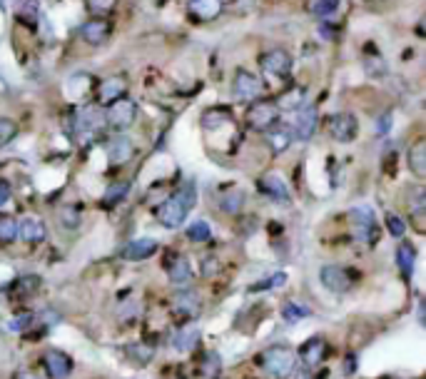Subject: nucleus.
Masks as SVG:
<instances>
[{
    "mask_svg": "<svg viewBox=\"0 0 426 379\" xmlns=\"http://www.w3.org/2000/svg\"><path fill=\"white\" fill-rule=\"evenodd\" d=\"M10 197V185L8 183H0V205H5Z\"/></svg>",
    "mask_w": 426,
    "mask_h": 379,
    "instance_id": "obj_46",
    "label": "nucleus"
},
{
    "mask_svg": "<svg viewBox=\"0 0 426 379\" xmlns=\"http://www.w3.org/2000/svg\"><path fill=\"white\" fill-rule=\"evenodd\" d=\"M364 70H367V75H372V78H382V75H387L389 65L377 50H372L369 55H364Z\"/></svg>",
    "mask_w": 426,
    "mask_h": 379,
    "instance_id": "obj_32",
    "label": "nucleus"
},
{
    "mask_svg": "<svg viewBox=\"0 0 426 379\" xmlns=\"http://www.w3.org/2000/svg\"><path fill=\"white\" fill-rule=\"evenodd\" d=\"M227 123H232V113L225 108H210L202 115V128L205 130H220Z\"/></svg>",
    "mask_w": 426,
    "mask_h": 379,
    "instance_id": "obj_26",
    "label": "nucleus"
},
{
    "mask_svg": "<svg viewBox=\"0 0 426 379\" xmlns=\"http://www.w3.org/2000/svg\"><path fill=\"white\" fill-rule=\"evenodd\" d=\"M409 168L417 178H424L426 175V143L424 140H417L409 150Z\"/></svg>",
    "mask_w": 426,
    "mask_h": 379,
    "instance_id": "obj_24",
    "label": "nucleus"
},
{
    "mask_svg": "<svg viewBox=\"0 0 426 379\" xmlns=\"http://www.w3.org/2000/svg\"><path fill=\"white\" fill-rule=\"evenodd\" d=\"M317 123H319V115H317V108L314 105H302V108L297 110V115H294V138L297 140H309L314 138V133H317Z\"/></svg>",
    "mask_w": 426,
    "mask_h": 379,
    "instance_id": "obj_10",
    "label": "nucleus"
},
{
    "mask_svg": "<svg viewBox=\"0 0 426 379\" xmlns=\"http://www.w3.org/2000/svg\"><path fill=\"white\" fill-rule=\"evenodd\" d=\"M18 240V222L10 215H0V242L10 245V242Z\"/></svg>",
    "mask_w": 426,
    "mask_h": 379,
    "instance_id": "obj_33",
    "label": "nucleus"
},
{
    "mask_svg": "<svg viewBox=\"0 0 426 379\" xmlns=\"http://www.w3.org/2000/svg\"><path fill=\"white\" fill-rule=\"evenodd\" d=\"M110 35V23L105 18H90L80 25V38L88 45H103Z\"/></svg>",
    "mask_w": 426,
    "mask_h": 379,
    "instance_id": "obj_14",
    "label": "nucleus"
},
{
    "mask_svg": "<svg viewBox=\"0 0 426 379\" xmlns=\"http://www.w3.org/2000/svg\"><path fill=\"white\" fill-rule=\"evenodd\" d=\"M222 5H225L222 0H190L187 10H190L192 18L202 20V23H210V20H215L222 13Z\"/></svg>",
    "mask_w": 426,
    "mask_h": 379,
    "instance_id": "obj_17",
    "label": "nucleus"
},
{
    "mask_svg": "<svg viewBox=\"0 0 426 379\" xmlns=\"http://www.w3.org/2000/svg\"><path fill=\"white\" fill-rule=\"evenodd\" d=\"M294 130L292 125H280V128H270V133H267V145H270L272 150H275L277 155L280 153H287L289 145L294 143Z\"/></svg>",
    "mask_w": 426,
    "mask_h": 379,
    "instance_id": "obj_20",
    "label": "nucleus"
},
{
    "mask_svg": "<svg viewBox=\"0 0 426 379\" xmlns=\"http://www.w3.org/2000/svg\"><path fill=\"white\" fill-rule=\"evenodd\" d=\"M294 365H297V357L289 347L284 345H275L270 350H265L262 355V370L272 377H289L294 372Z\"/></svg>",
    "mask_w": 426,
    "mask_h": 379,
    "instance_id": "obj_1",
    "label": "nucleus"
},
{
    "mask_svg": "<svg viewBox=\"0 0 426 379\" xmlns=\"http://www.w3.org/2000/svg\"><path fill=\"white\" fill-rule=\"evenodd\" d=\"M197 342H200V330L190 327V330L177 332V337L172 340V345H175V350H180V352H190L197 347Z\"/></svg>",
    "mask_w": 426,
    "mask_h": 379,
    "instance_id": "obj_31",
    "label": "nucleus"
},
{
    "mask_svg": "<svg viewBox=\"0 0 426 379\" xmlns=\"http://www.w3.org/2000/svg\"><path fill=\"white\" fill-rule=\"evenodd\" d=\"M327 342L322 340V337H312V340H307L302 345V350H299V357H302V362L309 367V370H314V367H319L324 362V357H327Z\"/></svg>",
    "mask_w": 426,
    "mask_h": 379,
    "instance_id": "obj_15",
    "label": "nucleus"
},
{
    "mask_svg": "<svg viewBox=\"0 0 426 379\" xmlns=\"http://www.w3.org/2000/svg\"><path fill=\"white\" fill-rule=\"evenodd\" d=\"M18 138V125L10 118H0V148H5L8 143Z\"/></svg>",
    "mask_w": 426,
    "mask_h": 379,
    "instance_id": "obj_37",
    "label": "nucleus"
},
{
    "mask_svg": "<svg viewBox=\"0 0 426 379\" xmlns=\"http://www.w3.org/2000/svg\"><path fill=\"white\" fill-rule=\"evenodd\" d=\"M133 155H135V145H133V140H128L125 135H118V138H113L108 143V160L113 165L128 163Z\"/></svg>",
    "mask_w": 426,
    "mask_h": 379,
    "instance_id": "obj_18",
    "label": "nucleus"
},
{
    "mask_svg": "<svg viewBox=\"0 0 426 379\" xmlns=\"http://www.w3.org/2000/svg\"><path fill=\"white\" fill-rule=\"evenodd\" d=\"M157 240H152V237H140V240H133L128 242V245L123 247V257L130 262H138V260H147V257H152L157 252Z\"/></svg>",
    "mask_w": 426,
    "mask_h": 379,
    "instance_id": "obj_16",
    "label": "nucleus"
},
{
    "mask_svg": "<svg viewBox=\"0 0 426 379\" xmlns=\"http://www.w3.org/2000/svg\"><path fill=\"white\" fill-rule=\"evenodd\" d=\"M260 68L272 78H287L292 70V58L287 50H267L260 58Z\"/></svg>",
    "mask_w": 426,
    "mask_h": 379,
    "instance_id": "obj_11",
    "label": "nucleus"
},
{
    "mask_svg": "<svg viewBox=\"0 0 426 379\" xmlns=\"http://www.w3.org/2000/svg\"><path fill=\"white\" fill-rule=\"evenodd\" d=\"M128 355L135 357L140 365H147V362L152 360V355H155V352H152V347H145V345H130L128 347Z\"/></svg>",
    "mask_w": 426,
    "mask_h": 379,
    "instance_id": "obj_38",
    "label": "nucleus"
},
{
    "mask_svg": "<svg viewBox=\"0 0 426 379\" xmlns=\"http://www.w3.org/2000/svg\"><path fill=\"white\" fill-rule=\"evenodd\" d=\"M20 18L33 23V20L38 18V3H35V0H25V3L20 5Z\"/></svg>",
    "mask_w": 426,
    "mask_h": 379,
    "instance_id": "obj_42",
    "label": "nucleus"
},
{
    "mask_svg": "<svg viewBox=\"0 0 426 379\" xmlns=\"http://www.w3.org/2000/svg\"><path fill=\"white\" fill-rule=\"evenodd\" d=\"M187 212H190V210L185 207V202H182L177 195H172V197H167L162 205H157L155 215H157V220H160V225H165V227H180L182 222H185Z\"/></svg>",
    "mask_w": 426,
    "mask_h": 379,
    "instance_id": "obj_9",
    "label": "nucleus"
},
{
    "mask_svg": "<svg viewBox=\"0 0 426 379\" xmlns=\"http://www.w3.org/2000/svg\"><path fill=\"white\" fill-rule=\"evenodd\" d=\"M115 5H118V0H88V8L95 13V18H100V15H108Z\"/></svg>",
    "mask_w": 426,
    "mask_h": 379,
    "instance_id": "obj_39",
    "label": "nucleus"
},
{
    "mask_svg": "<svg viewBox=\"0 0 426 379\" xmlns=\"http://www.w3.org/2000/svg\"><path fill=\"white\" fill-rule=\"evenodd\" d=\"M327 130L337 143H352L359 135V123L352 113H337L327 120Z\"/></svg>",
    "mask_w": 426,
    "mask_h": 379,
    "instance_id": "obj_6",
    "label": "nucleus"
},
{
    "mask_svg": "<svg viewBox=\"0 0 426 379\" xmlns=\"http://www.w3.org/2000/svg\"><path fill=\"white\" fill-rule=\"evenodd\" d=\"M170 307H172V312L180 317V320H195V317L200 315V310H202V300H200V295H197V292L180 290V292H175V295H172Z\"/></svg>",
    "mask_w": 426,
    "mask_h": 379,
    "instance_id": "obj_7",
    "label": "nucleus"
},
{
    "mask_svg": "<svg viewBox=\"0 0 426 379\" xmlns=\"http://www.w3.org/2000/svg\"><path fill=\"white\" fill-rule=\"evenodd\" d=\"M307 10L314 18L327 20L339 10V0H307Z\"/></svg>",
    "mask_w": 426,
    "mask_h": 379,
    "instance_id": "obj_28",
    "label": "nucleus"
},
{
    "mask_svg": "<svg viewBox=\"0 0 426 379\" xmlns=\"http://www.w3.org/2000/svg\"><path fill=\"white\" fill-rule=\"evenodd\" d=\"M319 280H322V285L327 287V290L337 292V295L352 290V285H354L352 275H349L347 267H342V265H324L322 270H319Z\"/></svg>",
    "mask_w": 426,
    "mask_h": 379,
    "instance_id": "obj_8",
    "label": "nucleus"
},
{
    "mask_svg": "<svg viewBox=\"0 0 426 379\" xmlns=\"http://www.w3.org/2000/svg\"><path fill=\"white\" fill-rule=\"evenodd\" d=\"M60 222H63L68 230H75V227L80 225V212L78 207H65L63 212H60Z\"/></svg>",
    "mask_w": 426,
    "mask_h": 379,
    "instance_id": "obj_40",
    "label": "nucleus"
},
{
    "mask_svg": "<svg viewBox=\"0 0 426 379\" xmlns=\"http://www.w3.org/2000/svg\"><path fill=\"white\" fill-rule=\"evenodd\" d=\"M260 188L265 195H270L272 200L277 202H289V188L284 180H280L277 175H265V178H260Z\"/></svg>",
    "mask_w": 426,
    "mask_h": 379,
    "instance_id": "obj_22",
    "label": "nucleus"
},
{
    "mask_svg": "<svg viewBox=\"0 0 426 379\" xmlns=\"http://www.w3.org/2000/svg\"><path fill=\"white\" fill-rule=\"evenodd\" d=\"M232 93L240 103H255L265 93V85L257 75L247 73V70H237L235 80H232Z\"/></svg>",
    "mask_w": 426,
    "mask_h": 379,
    "instance_id": "obj_4",
    "label": "nucleus"
},
{
    "mask_svg": "<svg viewBox=\"0 0 426 379\" xmlns=\"http://www.w3.org/2000/svg\"><path fill=\"white\" fill-rule=\"evenodd\" d=\"M397 265H399V270H402L404 275L412 277L414 265H417V250H414L412 242H402V245H399V250H397Z\"/></svg>",
    "mask_w": 426,
    "mask_h": 379,
    "instance_id": "obj_25",
    "label": "nucleus"
},
{
    "mask_svg": "<svg viewBox=\"0 0 426 379\" xmlns=\"http://www.w3.org/2000/svg\"><path fill=\"white\" fill-rule=\"evenodd\" d=\"M43 367L50 379H68L73 372V360L60 350H48L43 355Z\"/></svg>",
    "mask_w": 426,
    "mask_h": 379,
    "instance_id": "obj_12",
    "label": "nucleus"
},
{
    "mask_svg": "<svg viewBox=\"0 0 426 379\" xmlns=\"http://www.w3.org/2000/svg\"><path fill=\"white\" fill-rule=\"evenodd\" d=\"M167 275H170V280L175 282V285H187V282L192 280V267H190V260L182 255H177L175 260L167 265Z\"/></svg>",
    "mask_w": 426,
    "mask_h": 379,
    "instance_id": "obj_23",
    "label": "nucleus"
},
{
    "mask_svg": "<svg viewBox=\"0 0 426 379\" xmlns=\"http://www.w3.org/2000/svg\"><path fill=\"white\" fill-rule=\"evenodd\" d=\"M30 322H33V315H30V312H25V315L15 317V320L10 322V330H13V332H23L25 327H30Z\"/></svg>",
    "mask_w": 426,
    "mask_h": 379,
    "instance_id": "obj_45",
    "label": "nucleus"
},
{
    "mask_svg": "<svg viewBox=\"0 0 426 379\" xmlns=\"http://www.w3.org/2000/svg\"><path fill=\"white\" fill-rule=\"evenodd\" d=\"M15 379H40L35 372H30V370H20L18 375H15Z\"/></svg>",
    "mask_w": 426,
    "mask_h": 379,
    "instance_id": "obj_48",
    "label": "nucleus"
},
{
    "mask_svg": "<svg viewBox=\"0 0 426 379\" xmlns=\"http://www.w3.org/2000/svg\"><path fill=\"white\" fill-rule=\"evenodd\" d=\"M280 118V108L275 100H260L247 110V128L250 130H270Z\"/></svg>",
    "mask_w": 426,
    "mask_h": 379,
    "instance_id": "obj_3",
    "label": "nucleus"
},
{
    "mask_svg": "<svg viewBox=\"0 0 426 379\" xmlns=\"http://www.w3.org/2000/svg\"><path fill=\"white\" fill-rule=\"evenodd\" d=\"M282 315H284V320H287V322H299V320H304V317L312 315V310H309V307H304V305H297V302H287V305H284V310H282Z\"/></svg>",
    "mask_w": 426,
    "mask_h": 379,
    "instance_id": "obj_36",
    "label": "nucleus"
},
{
    "mask_svg": "<svg viewBox=\"0 0 426 379\" xmlns=\"http://www.w3.org/2000/svg\"><path fill=\"white\" fill-rule=\"evenodd\" d=\"M352 222H354V235L359 237L367 245H374L377 242V220H374V210L372 207H354L352 210Z\"/></svg>",
    "mask_w": 426,
    "mask_h": 379,
    "instance_id": "obj_5",
    "label": "nucleus"
},
{
    "mask_svg": "<svg viewBox=\"0 0 426 379\" xmlns=\"http://www.w3.org/2000/svg\"><path fill=\"white\" fill-rule=\"evenodd\" d=\"M125 90H128V78L125 75H110L108 80L98 85V103L100 105H113L123 100Z\"/></svg>",
    "mask_w": 426,
    "mask_h": 379,
    "instance_id": "obj_13",
    "label": "nucleus"
},
{
    "mask_svg": "<svg viewBox=\"0 0 426 379\" xmlns=\"http://www.w3.org/2000/svg\"><path fill=\"white\" fill-rule=\"evenodd\" d=\"M387 230L392 232L394 237H402L404 232H407V222L397 215H387Z\"/></svg>",
    "mask_w": 426,
    "mask_h": 379,
    "instance_id": "obj_41",
    "label": "nucleus"
},
{
    "mask_svg": "<svg viewBox=\"0 0 426 379\" xmlns=\"http://www.w3.org/2000/svg\"><path fill=\"white\" fill-rule=\"evenodd\" d=\"M135 118H138V105H135L133 100H125V98L110 105L108 113L103 115L105 128L115 130V133H120V130H128L130 125L135 123Z\"/></svg>",
    "mask_w": 426,
    "mask_h": 379,
    "instance_id": "obj_2",
    "label": "nucleus"
},
{
    "mask_svg": "<svg viewBox=\"0 0 426 379\" xmlns=\"http://www.w3.org/2000/svg\"><path fill=\"white\" fill-rule=\"evenodd\" d=\"M304 100H307V90H304V88H292V90H287L280 100H277V108L299 110L304 105Z\"/></svg>",
    "mask_w": 426,
    "mask_h": 379,
    "instance_id": "obj_30",
    "label": "nucleus"
},
{
    "mask_svg": "<svg viewBox=\"0 0 426 379\" xmlns=\"http://www.w3.org/2000/svg\"><path fill=\"white\" fill-rule=\"evenodd\" d=\"M332 30H334L332 25H324V23H322V28H319V33H322L324 38H334V33H332Z\"/></svg>",
    "mask_w": 426,
    "mask_h": 379,
    "instance_id": "obj_49",
    "label": "nucleus"
},
{
    "mask_svg": "<svg viewBox=\"0 0 426 379\" xmlns=\"http://www.w3.org/2000/svg\"><path fill=\"white\" fill-rule=\"evenodd\" d=\"M18 237L23 242H28V245L43 242L45 240V225H43V220H38V217H25V220L18 225Z\"/></svg>",
    "mask_w": 426,
    "mask_h": 379,
    "instance_id": "obj_21",
    "label": "nucleus"
},
{
    "mask_svg": "<svg viewBox=\"0 0 426 379\" xmlns=\"http://www.w3.org/2000/svg\"><path fill=\"white\" fill-rule=\"evenodd\" d=\"M128 195H130V183H115V185H110L108 192H105L103 205L113 207V205H118L120 200H125Z\"/></svg>",
    "mask_w": 426,
    "mask_h": 379,
    "instance_id": "obj_34",
    "label": "nucleus"
},
{
    "mask_svg": "<svg viewBox=\"0 0 426 379\" xmlns=\"http://www.w3.org/2000/svg\"><path fill=\"white\" fill-rule=\"evenodd\" d=\"M210 237H212L210 222L200 220V222H192V225L187 227V240H192V242H207Z\"/></svg>",
    "mask_w": 426,
    "mask_h": 379,
    "instance_id": "obj_35",
    "label": "nucleus"
},
{
    "mask_svg": "<svg viewBox=\"0 0 426 379\" xmlns=\"http://www.w3.org/2000/svg\"><path fill=\"white\" fill-rule=\"evenodd\" d=\"M40 287V277H23V280H18V285H15V290H20L25 295V292H35Z\"/></svg>",
    "mask_w": 426,
    "mask_h": 379,
    "instance_id": "obj_43",
    "label": "nucleus"
},
{
    "mask_svg": "<svg viewBox=\"0 0 426 379\" xmlns=\"http://www.w3.org/2000/svg\"><path fill=\"white\" fill-rule=\"evenodd\" d=\"M287 282V275H275L272 280H267V282H262V285H255L252 287V292H260V290H270V287H280V285H284Z\"/></svg>",
    "mask_w": 426,
    "mask_h": 379,
    "instance_id": "obj_44",
    "label": "nucleus"
},
{
    "mask_svg": "<svg viewBox=\"0 0 426 379\" xmlns=\"http://www.w3.org/2000/svg\"><path fill=\"white\" fill-rule=\"evenodd\" d=\"M245 207V192L242 190H227L220 197V210L227 215H237V212Z\"/></svg>",
    "mask_w": 426,
    "mask_h": 379,
    "instance_id": "obj_27",
    "label": "nucleus"
},
{
    "mask_svg": "<svg viewBox=\"0 0 426 379\" xmlns=\"http://www.w3.org/2000/svg\"><path fill=\"white\" fill-rule=\"evenodd\" d=\"M100 125H105V120H103V115H100L98 110L83 108V110H78V113H75V130H78V133L93 135V133H98V130H100Z\"/></svg>",
    "mask_w": 426,
    "mask_h": 379,
    "instance_id": "obj_19",
    "label": "nucleus"
},
{
    "mask_svg": "<svg viewBox=\"0 0 426 379\" xmlns=\"http://www.w3.org/2000/svg\"><path fill=\"white\" fill-rule=\"evenodd\" d=\"M297 379H312V375H309L307 370H302V372H297Z\"/></svg>",
    "mask_w": 426,
    "mask_h": 379,
    "instance_id": "obj_50",
    "label": "nucleus"
},
{
    "mask_svg": "<svg viewBox=\"0 0 426 379\" xmlns=\"http://www.w3.org/2000/svg\"><path fill=\"white\" fill-rule=\"evenodd\" d=\"M389 123H392V120H389V115H384V118L379 120V130H377V133H379V135L389 133Z\"/></svg>",
    "mask_w": 426,
    "mask_h": 379,
    "instance_id": "obj_47",
    "label": "nucleus"
},
{
    "mask_svg": "<svg viewBox=\"0 0 426 379\" xmlns=\"http://www.w3.org/2000/svg\"><path fill=\"white\" fill-rule=\"evenodd\" d=\"M407 205H409V210H412L414 220L422 222V217H424V212H426V192L422 188H409Z\"/></svg>",
    "mask_w": 426,
    "mask_h": 379,
    "instance_id": "obj_29",
    "label": "nucleus"
}]
</instances>
